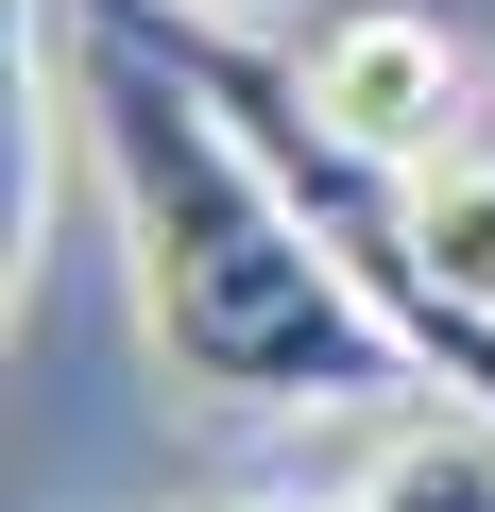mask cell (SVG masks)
Segmentation results:
<instances>
[{"label": "cell", "instance_id": "cell-2", "mask_svg": "<svg viewBox=\"0 0 495 512\" xmlns=\"http://www.w3.org/2000/svg\"><path fill=\"white\" fill-rule=\"evenodd\" d=\"M291 86H308V137H325L342 171H376V188H410V171H427V154H461V120H478L461 35H444V18H393V0L325 18Z\"/></svg>", "mask_w": 495, "mask_h": 512}, {"label": "cell", "instance_id": "cell-5", "mask_svg": "<svg viewBox=\"0 0 495 512\" xmlns=\"http://www.w3.org/2000/svg\"><path fill=\"white\" fill-rule=\"evenodd\" d=\"M222 512H308V495H222Z\"/></svg>", "mask_w": 495, "mask_h": 512}, {"label": "cell", "instance_id": "cell-6", "mask_svg": "<svg viewBox=\"0 0 495 512\" xmlns=\"http://www.w3.org/2000/svg\"><path fill=\"white\" fill-rule=\"evenodd\" d=\"M205 18H257V0H205Z\"/></svg>", "mask_w": 495, "mask_h": 512}, {"label": "cell", "instance_id": "cell-3", "mask_svg": "<svg viewBox=\"0 0 495 512\" xmlns=\"http://www.w3.org/2000/svg\"><path fill=\"white\" fill-rule=\"evenodd\" d=\"M342 512H495V393H444V410L376 427V461H359Z\"/></svg>", "mask_w": 495, "mask_h": 512}, {"label": "cell", "instance_id": "cell-4", "mask_svg": "<svg viewBox=\"0 0 495 512\" xmlns=\"http://www.w3.org/2000/svg\"><path fill=\"white\" fill-rule=\"evenodd\" d=\"M393 222H410V256H427V291H444L461 325H495V154H478V137L427 154V171L393 188Z\"/></svg>", "mask_w": 495, "mask_h": 512}, {"label": "cell", "instance_id": "cell-1", "mask_svg": "<svg viewBox=\"0 0 495 512\" xmlns=\"http://www.w3.org/2000/svg\"><path fill=\"white\" fill-rule=\"evenodd\" d=\"M86 154L103 205L137 239V325L188 393L222 410H359L410 376V325L359 291V256L325 239V205L257 154V120L222 103L205 35L137 18V0H86Z\"/></svg>", "mask_w": 495, "mask_h": 512}]
</instances>
